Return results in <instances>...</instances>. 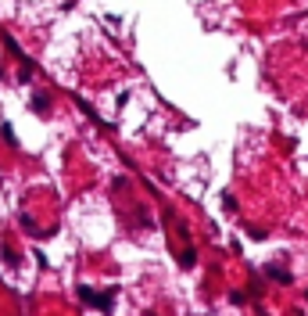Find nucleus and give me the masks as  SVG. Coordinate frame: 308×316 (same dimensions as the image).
I'll return each instance as SVG.
<instances>
[{
    "mask_svg": "<svg viewBox=\"0 0 308 316\" xmlns=\"http://www.w3.org/2000/svg\"><path fill=\"white\" fill-rule=\"evenodd\" d=\"M0 137H4L11 147H18V137H15V130H11V123H4V126H0Z\"/></svg>",
    "mask_w": 308,
    "mask_h": 316,
    "instance_id": "20e7f679",
    "label": "nucleus"
},
{
    "mask_svg": "<svg viewBox=\"0 0 308 316\" xmlns=\"http://www.w3.org/2000/svg\"><path fill=\"white\" fill-rule=\"evenodd\" d=\"M265 273L273 276V281H280V284H290V281H294V276H290L287 269H280V266H265Z\"/></svg>",
    "mask_w": 308,
    "mask_h": 316,
    "instance_id": "f03ea898",
    "label": "nucleus"
},
{
    "mask_svg": "<svg viewBox=\"0 0 308 316\" xmlns=\"http://www.w3.org/2000/svg\"><path fill=\"white\" fill-rule=\"evenodd\" d=\"M179 266H183V269H190V266H194V252H190V248L179 255Z\"/></svg>",
    "mask_w": 308,
    "mask_h": 316,
    "instance_id": "39448f33",
    "label": "nucleus"
},
{
    "mask_svg": "<svg viewBox=\"0 0 308 316\" xmlns=\"http://www.w3.org/2000/svg\"><path fill=\"white\" fill-rule=\"evenodd\" d=\"M79 298H83L86 305H93V309L108 312V309H111V302H115V291H104V295H100V291H93V288H86V284H83V288H79Z\"/></svg>",
    "mask_w": 308,
    "mask_h": 316,
    "instance_id": "f257e3e1",
    "label": "nucleus"
},
{
    "mask_svg": "<svg viewBox=\"0 0 308 316\" xmlns=\"http://www.w3.org/2000/svg\"><path fill=\"white\" fill-rule=\"evenodd\" d=\"M47 108H50V97L47 94H36L32 97V111H47Z\"/></svg>",
    "mask_w": 308,
    "mask_h": 316,
    "instance_id": "7ed1b4c3",
    "label": "nucleus"
}]
</instances>
